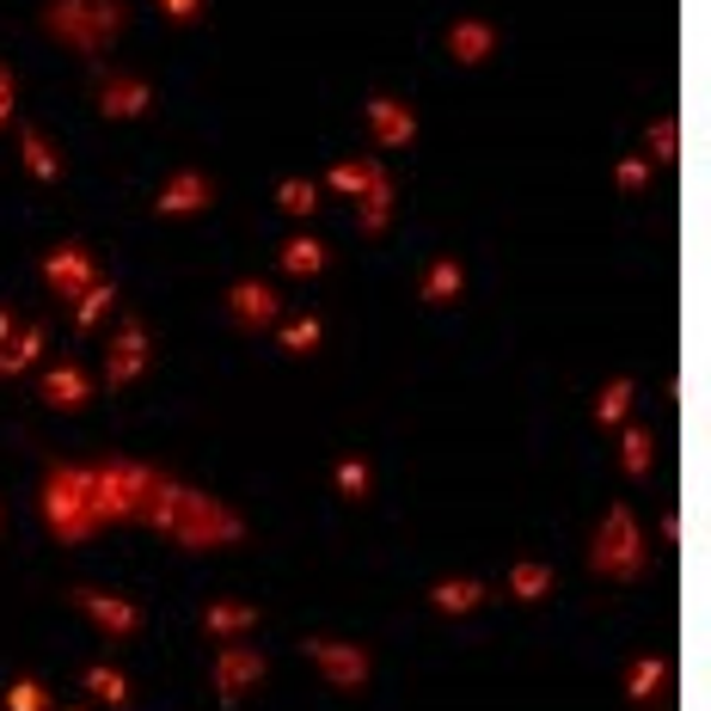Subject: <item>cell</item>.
Listing matches in <instances>:
<instances>
[{
	"label": "cell",
	"mask_w": 711,
	"mask_h": 711,
	"mask_svg": "<svg viewBox=\"0 0 711 711\" xmlns=\"http://www.w3.org/2000/svg\"><path fill=\"white\" fill-rule=\"evenodd\" d=\"M13 123V92H0V129Z\"/></svg>",
	"instance_id": "cell-35"
},
{
	"label": "cell",
	"mask_w": 711,
	"mask_h": 711,
	"mask_svg": "<svg viewBox=\"0 0 711 711\" xmlns=\"http://www.w3.org/2000/svg\"><path fill=\"white\" fill-rule=\"evenodd\" d=\"M613 185L626 190V197H638V190L650 185V160H644V154H626V160H613Z\"/></svg>",
	"instance_id": "cell-30"
},
{
	"label": "cell",
	"mask_w": 711,
	"mask_h": 711,
	"mask_svg": "<svg viewBox=\"0 0 711 711\" xmlns=\"http://www.w3.org/2000/svg\"><path fill=\"white\" fill-rule=\"evenodd\" d=\"M626 412H632V381L620 374V381L601 386V398H595V424L613 429V424H626Z\"/></svg>",
	"instance_id": "cell-28"
},
{
	"label": "cell",
	"mask_w": 711,
	"mask_h": 711,
	"mask_svg": "<svg viewBox=\"0 0 711 711\" xmlns=\"http://www.w3.org/2000/svg\"><path fill=\"white\" fill-rule=\"evenodd\" d=\"M362 111H369V129H374V142L381 147H412L417 142V111L405 99H369L362 105Z\"/></svg>",
	"instance_id": "cell-10"
},
{
	"label": "cell",
	"mask_w": 711,
	"mask_h": 711,
	"mask_svg": "<svg viewBox=\"0 0 711 711\" xmlns=\"http://www.w3.org/2000/svg\"><path fill=\"white\" fill-rule=\"evenodd\" d=\"M0 92H13V68L7 62H0Z\"/></svg>",
	"instance_id": "cell-37"
},
{
	"label": "cell",
	"mask_w": 711,
	"mask_h": 711,
	"mask_svg": "<svg viewBox=\"0 0 711 711\" xmlns=\"http://www.w3.org/2000/svg\"><path fill=\"white\" fill-rule=\"evenodd\" d=\"M7 711H50L43 681H13V687H7Z\"/></svg>",
	"instance_id": "cell-32"
},
{
	"label": "cell",
	"mask_w": 711,
	"mask_h": 711,
	"mask_svg": "<svg viewBox=\"0 0 711 711\" xmlns=\"http://www.w3.org/2000/svg\"><path fill=\"white\" fill-rule=\"evenodd\" d=\"M252 626H258L252 601H209V608H203V632H209V638H245Z\"/></svg>",
	"instance_id": "cell-17"
},
{
	"label": "cell",
	"mask_w": 711,
	"mask_h": 711,
	"mask_svg": "<svg viewBox=\"0 0 711 711\" xmlns=\"http://www.w3.org/2000/svg\"><path fill=\"white\" fill-rule=\"evenodd\" d=\"M111 307H117V283H111V276H99V283H92L80 300H74V326H80V331H86V326H99Z\"/></svg>",
	"instance_id": "cell-26"
},
{
	"label": "cell",
	"mask_w": 711,
	"mask_h": 711,
	"mask_svg": "<svg viewBox=\"0 0 711 711\" xmlns=\"http://www.w3.org/2000/svg\"><path fill=\"white\" fill-rule=\"evenodd\" d=\"M43 405H56V412H86L92 405V381H86L80 362H56L43 374Z\"/></svg>",
	"instance_id": "cell-12"
},
{
	"label": "cell",
	"mask_w": 711,
	"mask_h": 711,
	"mask_svg": "<svg viewBox=\"0 0 711 711\" xmlns=\"http://www.w3.org/2000/svg\"><path fill=\"white\" fill-rule=\"evenodd\" d=\"M43 356V326H25V331H13V338L0 343V374H19V369H31Z\"/></svg>",
	"instance_id": "cell-23"
},
{
	"label": "cell",
	"mask_w": 711,
	"mask_h": 711,
	"mask_svg": "<svg viewBox=\"0 0 711 711\" xmlns=\"http://www.w3.org/2000/svg\"><path fill=\"white\" fill-rule=\"evenodd\" d=\"M429 608L448 613V620H460V613H479L484 608V583L479 577H441V583H429Z\"/></svg>",
	"instance_id": "cell-14"
},
{
	"label": "cell",
	"mask_w": 711,
	"mask_h": 711,
	"mask_svg": "<svg viewBox=\"0 0 711 711\" xmlns=\"http://www.w3.org/2000/svg\"><path fill=\"white\" fill-rule=\"evenodd\" d=\"M491 50H497V31L484 25V19H455V25H448V56H455L460 68H484Z\"/></svg>",
	"instance_id": "cell-13"
},
{
	"label": "cell",
	"mask_w": 711,
	"mask_h": 711,
	"mask_svg": "<svg viewBox=\"0 0 711 711\" xmlns=\"http://www.w3.org/2000/svg\"><path fill=\"white\" fill-rule=\"evenodd\" d=\"M644 160H650V166H656V160H663V166L675 160V123H669V117L650 123V154H644Z\"/></svg>",
	"instance_id": "cell-33"
},
{
	"label": "cell",
	"mask_w": 711,
	"mask_h": 711,
	"mask_svg": "<svg viewBox=\"0 0 711 711\" xmlns=\"http://www.w3.org/2000/svg\"><path fill=\"white\" fill-rule=\"evenodd\" d=\"M154 209L166 215V221H197L203 209H215V178L209 172H172L166 185H160Z\"/></svg>",
	"instance_id": "cell-7"
},
{
	"label": "cell",
	"mask_w": 711,
	"mask_h": 711,
	"mask_svg": "<svg viewBox=\"0 0 711 711\" xmlns=\"http://www.w3.org/2000/svg\"><path fill=\"white\" fill-rule=\"evenodd\" d=\"M319 343H326V319L319 314H300L283 326V356H314Z\"/></svg>",
	"instance_id": "cell-25"
},
{
	"label": "cell",
	"mask_w": 711,
	"mask_h": 711,
	"mask_svg": "<svg viewBox=\"0 0 711 711\" xmlns=\"http://www.w3.org/2000/svg\"><path fill=\"white\" fill-rule=\"evenodd\" d=\"M338 491H343V503H369L374 467H369L362 455H343V460H338Z\"/></svg>",
	"instance_id": "cell-27"
},
{
	"label": "cell",
	"mask_w": 711,
	"mask_h": 711,
	"mask_svg": "<svg viewBox=\"0 0 711 711\" xmlns=\"http://www.w3.org/2000/svg\"><path fill=\"white\" fill-rule=\"evenodd\" d=\"M510 595L522 601V608L546 601V595H553V565H540V558H522V565L510 570Z\"/></svg>",
	"instance_id": "cell-21"
},
{
	"label": "cell",
	"mask_w": 711,
	"mask_h": 711,
	"mask_svg": "<svg viewBox=\"0 0 711 711\" xmlns=\"http://www.w3.org/2000/svg\"><path fill=\"white\" fill-rule=\"evenodd\" d=\"M300 650H307V663H314V669L326 675L331 687H343V693L369 687V675H374V656L362 650V644H343V638H307Z\"/></svg>",
	"instance_id": "cell-3"
},
{
	"label": "cell",
	"mask_w": 711,
	"mask_h": 711,
	"mask_svg": "<svg viewBox=\"0 0 711 711\" xmlns=\"http://www.w3.org/2000/svg\"><path fill=\"white\" fill-rule=\"evenodd\" d=\"M589 565L601 570V577H638L644 565H650V553H644V534H638V515L626 510V503H613L608 522H601L595 534V553H589Z\"/></svg>",
	"instance_id": "cell-2"
},
{
	"label": "cell",
	"mask_w": 711,
	"mask_h": 711,
	"mask_svg": "<svg viewBox=\"0 0 711 711\" xmlns=\"http://www.w3.org/2000/svg\"><path fill=\"white\" fill-rule=\"evenodd\" d=\"M276 203H283V215H314V209H319V185H307V178H288V185L276 190Z\"/></svg>",
	"instance_id": "cell-31"
},
{
	"label": "cell",
	"mask_w": 711,
	"mask_h": 711,
	"mask_svg": "<svg viewBox=\"0 0 711 711\" xmlns=\"http://www.w3.org/2000/svg\"><path fill=\"white\" fill-rule=\"evenodd\" d=\"M19 160H25V172H31V178H43V185H56V178H62V154L43 142L31 123H19Z\"/></svg>",
	"instance_id": "cell-19"
},
{
	"label": "cell",
	"mask_w": 711,
	"mask_h": 711,
	"mask_svg": "<svg viewBox=\"0 0 711 711\" xmlns=\"http://www.w3.org/2000/svg\"><path fill=\"white\" fill-rule=\"evenodd\" d=\"M356 221H362V233H386V221H393V178H386V166L369 178V190L356 197Z\"/></svg>",
	"instance_id": "cell-18"
},
{
	"label": "cell",
	"mask_w": 711,
	"mask_h": 711,
	"mask_svg": "<svg viewBox=\"0 0 711 711\" xmlns=\"http://www.w3.org/2000/svg\"><path fill=\"white\" fill-rule=\"evenodd\" d=\"M68 601L105 632V638H135V632H142V608H135V601H123V595H105V589H86L80 583Z\"/></svg>",
	"instance_id": "cell-6"
},
{
	"label": "cell",
	"mask_w": 711,
	"mask_h": 711,
	"mask_svg": "<svg viewBox=\"0 0 711 711\" xmlns=\"http://www.w3.org/2000/svg\"><path fill=\"white\" fill-rule=\"evenodd\" d=\"M221 307H228V319H233V326H245V331H264V326H276V319H283V295H276L264 276H240V283L228 288V300H221Z\"/></svg>",
	"instance_id": "cell-5"
},
{
	"label": "cell",
	"mask_w": 711,
	"mask_h": 711,
	"mask_svg": "<svg viewBox=\"0 0 711 711\" xmlns=\"http://www.w3.org/2000/svg\"><path fill=\"white\" fill-rule=\"evenodd\" d=\"M99 111L105 117H147L154 111V86L142 80V74H105V86H99Z\"/></svg>",
	"instance_id": "cell-9"
},
{
	"label": "cell",
	"mask_w": 711,
	"mask_h": 711,
	"mask_svg": "<svg viewBox=\"0 0 711 711\" xmlns=\"http://www.w3.org/2000/svg\"><path fill=\"white\" fill-rule=\"evenodd\" d=\"M264 675H271L264 650H252V644H221V650H215L209 681H215V693H221V705H240V699L252 693V687L264 681Z\"/></svg>",
	"instance_id": "cell-4"
},
{
	"label": "cell",
	"mask_w": 711,
	"mask_h": 711,
	"mask_svg": "<svg viewBox=\"0 0 711 711\" xmlns=\"http://www.w3.org/2000/svg\"><path fill=\"white\" fill-rule=\"evenodd\" d=\"M13 338V314H7V307H0V343Z\"/></svg>",
	"instance_id": "cell-36"
},
{
	"label": "cell",
	"mask_w": 711,
	"mask_h": 711,
	"mask_svg": "<svg viewBox=\"0 0 711 711\" xmlns=\"http://www.w3.org/2000/svg\"><path fill=\"white\" fill-rule=\"evenodd\" d=\"M669 687V669H663V656H638L626 675V699L632 705H656V693Z\"/></svg>",
	"instance_id": "cell-22"
},
{
	"label": "cell",
	"mask_w": 711,
	"mask_h": 711,
	"mask_svg": "<svg viewBox=\"0 0 711 711\" xmlns=\"http://www.w3.org/2000/svg\"><path fill=\"white\" fill-rule=\"evenodd\" d=\"M43 25L56 31L62 43H74L80 56L99 62L105 50L123 37L129 7H123V0H50V7H43Z\"/></svg>",
	"instance_id": "cell-1"
},
{
	"label": "cell",
	"mask_w": 711,
	"mask_h": 711,
	"mask_svg": "<svg viewBox=\"0 0 711 711\" xmlns=\"http://www.w3.org/2000/svg\"><path fill=\"white\" fill-rule=\"evenodd\" d=\"M147 369V331L135 319H123V331L111 338V362H105V386H129Z\"/></svg>",
	"instance_id": "cell-11"
},
{
	"label": "cell",
	"mask_w": 711,
	"mask_h": 711,
	"mask_svg": "<svg viewBox=\"0 0 711 711\" xmlns=\"http://www.w3.org/2000/svg\"><path fill=\"white\" fill-rule=\"evenodd\" d=\"M276 271H283V276H319V271H331V245L314 240V233H295V240H283V252H276Z\"/></svg>",
	"instance_id": "cell-15"
},
{
	"label": "cell",
	"mask_w": 711,
	"mask_h": 711,
	"mask_svg": "<svg viewBox=\"0 0 711 711\" xmlns=\"http://www.w3.org/2000/svg\"><path fill=\"white\" fill-rule=\"evenodd\" d=\"M160 13H166L172 25H197V19H203V0H160Z\"/></svg>",
	"instance_id": "cell-34"
},
{
	"label": "cell",
	"mask_w": 711,
	"mask_h": 711,
	"mask_svg": "<svg viewBox=\"0 0 711 711\" xmlns=\"http://www.w3.org/2000/svg\"><path fill=\"white\" fill-rule=\"evenodd\" d=\"M80 681H86V693L99 699V705H111V711H123L129 699H135V687H129V675H123V669H111V663H92V669H86Z\"/></svg>",
	"instance_id": "cell-20"
},
{
	"label": "cell",
	"mask_w": 711,
	"mask_h": 711,
	"mask_svg": "<svg viewBox=\"0 0 711 711\" xmlns=\"http://www.w3.org/2000/svg\"><path fill=\"white\" fill-rule=\"evenodd\" d=\"M460 288H467V271H460V258H429V271H424V307H455Z\"/></svg>",
	"instance_id": "cell-16"
},
{
	"label": "cell",
	"mask_w": 711,
	"mask_h": 711,
	"mask_svg": "<svg viewBox=\"0 0 711 711\" xmlns=\"http://www.w3.org/2000/svg\"><path fill=\"white\" fill-rule=\"evenodd\" d=\"M650 460H656V436L644 424H632L626 441H620V467H626V479H644V472H650Z\"/></svg>",
	"instance_id": "cell-24"
},
{
	"label": "cell",
	"mask_w": 711,
	"mask_h": 711,
	"mask_svg": "<svg viewBox=\"0 0 711 711\" xmlns=\"http://www.w3.org/2000/svg\"><path fill=\"white\" fill-rule=\"evenodd\" d=\"M374 172H381V160H343V166H331V190H343V197H362Z\"/></svg>",
	"instance_id": "cell-29"
},
{
	"label": "cell",
	"mask_w": 711,
	"mask_h": 711,
	"mask_svg": "<svg viewBox=\"0 0 711 711\" xmlns=\"http://www.w3.org/2000/svg\"><path fill=\"white\" fill-rule=\"evenodd\" d=\"M43 276H50V288H56L62 300H80L86 288L99 283V264H92L86 245H56V252L43 258Z\"/></svg>",
	"instance_id": "cell-8"
}]
</instances>
